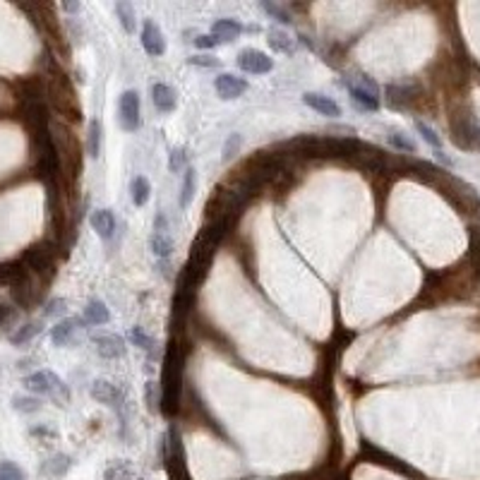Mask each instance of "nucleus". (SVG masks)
<instances>
[{
	"instance_id": "20",
	"label": "nucleus",
	"mask_w": 480,
	"mask_h": 480,
	"mask_svg": "<svg viewBox=\"0 0 480 480\" xmlns=\"http://www.w3.org/2000/svg\"><path fill=\"white\" fill-rule=\"evenodd\" d=\"M101 139H103L101 123L96 118H92L89 128H87V154H89V159H98L101 156Z\"/></svg>"
},
{
	"instance_id": "16",
	"label": "nucleus",
	"mask_w": 480,
	"mask_h": 480,
	"mask_svg": "<svg viewBox=\"0 0 480 480\" xmlns=\"http://www.w3.org/2000/svg\"><path fill=\"white\" fill-rule=\"evenodd\" d=\"M243 34V24L236 22V19L226 17V19H218V22H214L212 27V36L216 39V44H231V41H236L238 36Z\"/></svg>"
},
{
	"instance_id": "35",
	"label": "nucleus",
	"mask_w": 480,
	"mask_h": 480,
	"mask_svg": "<svg viewBox=\"0 0 480 480\" xmlns=\"http://www.w3.org/2000/svg\"><path fill=\"white\" fill-rule=\"evenodd\" d=\"M130 341L135 343V346H139V348H144V351H151V348L156 346V341L151 336H147V334H144L142 329H139V327H132V329H130Z\"/></svg>"
},
{
	"instance_id": "19",
	"label": "nucleus",
	"mask_w": 480,
	"mask_h": 480,
	"mask_svg": "<svg viewBox=\"0 0 480 480\" xmlns=\"http://www.w3.org/2000/svg\"><path fill=\"white\" fill-rule=\"evenodd\" d=\"M415 98V89L413 87H401V85H391L387 87V101L391 108H406L411 101Z\"/></svg>"
},
{
	"instance_id": "8",
	"label": "nucleus",
	"mask_w": 480,
	"mask_h": 480,
	"mask_svg": "<svg viewBox=\"0 0 480 480\" xmlns=\"http://www.w3.org/2000/svg\"><path fill=\"white\" fill-rule=\"evenodd\" d=\"M82 325H85V320L82 317H70V320H60L58 325L51 329V341L55 343V346H70V343L77 341V332L82 329Z\"/></svg>"
},
{
	"instance_id": "10",
	"label": "nucleus",
	"mask_w": 480,
	"mask_h": 480,
	"mask_svg": "<svg viewBox=\"0 0 480 480\" xmlns=\"http://www.w3.org/2000/svg\"><path fill=\"white\" fill-rule=\"evenodd\" d=\"M302 103H305L307 108H312L315 113H320V116H327V118L341 116V106H338L332 96H325V94L305 92L302 94Z\"/></svg>"
},
{
	"instance_id": "32",
	"label": "nucleus",
	"mask_w": 480,
	"mask_h": 480,
	"mask_svg": "<svg viewBox=\"0 0 480 480\" xmlns=\"http://www.w3.org/2000/svg\"><path fill=\"white\" fill-rule=\"evenodd\" d=\"M169 169H171V173H180V171L187 169V151H185V147H175L173 151H171Z\"/></svg>"
},
{
	"instance_id": "22",
	"label": "nucleus",
	"mask_w": 480,
	"mask_h": 480,
	"mask_svg": "<svg viewBox=\"0 0 480 480\" xmlns=\"http://www.w3.org/2000/svg\"><path fill=\"white\" fill-rule=\"evenodd\" d=\"M269 46L271 49L276 51V53H286V55H291L295 51V46H293V39H291L289 34H286L284 29H279V27H274V29H269Z\"/></svg>"
},
{
	"instance_id": "34",
	"label": "nucleus",
	"mask_w": 480,
	"mask_h": 480,
	"mask_svg": "<svg viewBox=\"0 0 480 480\" xmlns=\"http://www.w3.org/2000/svg\"><path fill=\"white\" fill-rule=\"evenodd\" d=\"M415 130H418V132L422 135V139H425V142L430 144V147H435L437 151H440V147H442V139H440V135H437L435 130L430 128V125L422 123V120H415Z\"/></svg>"
},
{
	"instance_id": "17",
	"label": "nucleus",
	"mask_w": 480,
	"mask_h": 480,
	"mask_svg": "<svg viewBox=\"0 0 480 480\" xmlns=\"http://www.w3.org/2000/svg\"><path fill=\"white\" fill-rule=\"evenodd\" d=\"M82 320H85L87 325H92V327L108 325V322H111V310H108V307L103 305V300L94 298V300L87 302L85 315H82Z\"/></svg>"
},
{
	"instance_id": "6",
	"label": "nucleus",
	"mask_w": 480,
	"mask_h": 480,
	"mask_svg": "<svg viewBox=\"0 0 480 480\" xmlns=\"http://www.w3.org/2000/svg\"><path fill=\"white\" fill-rule=\"evenodd\" d=\"M92 343L96 346V353L106 360H116L123 358L128 346H125V338L118 336V334H96L92 336Z\"/></svg>"
},
{
	"instance_id": "4",
	"label": "nucleus",
	"mask_w": 480,
	"mask_h": 480,
	"mask_svg": "<svg viewBox=\"0 0 480 480\" xmlns=\"http://www.w3.org/2000/svg\"><path fill=\"white\" fill-rule=\"evenodd\" d=\"M238 67L248 75H267L274 70V58L257 49H243L238 53Z\"/></svg>"
},
{
	"instance_id": "30",
	"label": "nucleus",
	"mask_w": 480,
	"mask_h": 480,
	"mask_svg": "<svg viewBox=\"0 0 480 480\" xmlns=\"http://www.w3.org/2000/svg\"><path fill=\"white\" fill-rule=\"evenodd\" d=\"M12 406L19 413H36V411H41V401L34 399V396H15Z\"/></svg>"
},
{
	"instance_id": "36",
	"label": "nucleus",
	"mask_w": 480,
	"mask_h": 480,
	"mask_svg": "<svg viewBox=\"0 0 480 480\" xmlns=\"http://www.w3.org/2000/svg\"><path fill=\"white\" fill-rule=\"evenodd\" d=\"M65 310H67V300L53 298V300H49V305H46L44 317H60V315H65Z\"/></svg>"
},
{
	"instance_id": "1",
	"label": "nucleus",
	"mask_w": 480,
	"mask_h": 480,
	"mask_svg": "<svg viewBox=\"0 0 480 480\" xmlns=\"http://www.w3.org/2000/svg\"><path fill=\"white\" fill-rule=\"evenodd\" d=\"M24 387H27L31 394H39V396H51L53 401H58V406H65L70 401V389L67 384L62 382L55 372L51 370H39V372L29 375L24 379Z\"/></svg>"
},
{
	"instance_id": "28",
	"label": "nucleus",
	"mask_w": 480,
	"mask_h": 480,
	"mask_svg": "<svg viewBox=\"0 0 480 480\" xmlns=\"http://www.w3.org/2000/svg\"><path fill=\"white\" fill-rule=\"evenodd\" d=\"M240 149H243V135H240V132H231L226 137V142H223V149H221L223 161H233L240 154Z\"/></svg>"
},
{
	"instance_id": "40",
	"label": "nucleus",
	"mask_w": 480,
	"mask_h": 480,
	"mask_svg": "<svg viewBox=\"0 0 480 480\" xmlns=\"http://www.w3.org/2000/svg\"><path fill=\"white\" fill-rule=\"evenodd\" d=\"M154 233H169V218H166L164 214H156Z\"/></svg>"
},
{
	"instance_id": "14",
	"label": "nucleus",
	"mask_w": 480,
	"mask_h": 480,
	"mask_svg": "<svg viewBox=\"0 0 480 480\" xmlns=\"http://www.w3.org/2000/svg\"><path fill=\"white\" fill-rule=\"evenodd\" d=\"M346 89L351 94L353 101H356L360 108H365V111H377L379 108L377 92L368 89V87H363L360 82H346Z\"/></svg>"
},
{
	"instance_id": "23",
	"label": "nucleus",
	"mask_w": 480,
	"mask_h": 480,
	"mask_svg": "<svg viewBox=\"0 0 480 480\" xmlns=\"http://www.w3.org/2000/svg\"><path fill=\"white\" fill-rule=\"evenodd\" d=\"M149 243H151V250H154V255L159 259H169L171 252H173V238H171L169 233H154Z\"/></svg>"
},
{
	"instance_id": "38",
	"label": "nucleus",
	"mask_w": 480,
	"mask_h": 480,
	"mask_svg": "<svg viewBox=\"0 0 480 480\" xmlns=\"http://www.w3.org/2000/svg\"><path fill=\"white\" fill-rule=\"evenodd\" d=\"M187 62H190V65H200V67H216L218 65V60L212 58V55H192Z\"/></svg>"
},
{
	"instance_id": "5",
	"label": "nucleus",
	"mask_w": 480,
	"mask_h": 480,
	"mask_svg": "<svg viewBox=\"0 0 480 480\" xmlns=\"http://www.w3.org/2000/svg\"><path fill=\"white\" fill-rule=\"evenodd\" d=\"M22 264L39 276L53 274V255H51V250L46 248V245H34V248H29L22 257Z\"/></svg>"
},
{
	"instance_id": "31",
	"label": "nucleus",
	"mask_w": 480,
	"mask_h": 480,
	"mask_svg": "<svg viewBox=\"0 0 480 480\" xmlns=\"http://www.w3.org/2000/svg\"><path fill=\"white\" fill-rule=\"evenodd\" d=\"M67 468H70V458L62 456V454H55V456L49 458V463H46V471H49L51 476H55V478L65 476Z\"/></svg>"
},
{
	"instance_id": "11",
	"label": "nucleus",
	"mask_w": 480,
	"mask_h": 480,
	"mask_svg": "<svg viewBox=\"0 0 480 480\" xmlns=\"http://www.w3.org/2000/svg\"><path fill=\"white\" fill-rule=\"evenodd\" d=\"M92 228L96 231V236L101 240H111L116 236V228H118V221H116V214L111 209H96L92 212Z\"/></svg>"
},
{
	"instance_id": "2",
	"label": "nucleus",
	"mask_w": 480,
	"mask_h": 480,
	"mask_svg": "<svg viewBox=\"0 0 480 480\" xmlns=\"http://www.w3.org/2000/svg\"><path fill=\"white\" fill-rule=\"evenodd\" d=\"M49 94H51V103H53L55 111H60L62 116L72 118V120L80 118V113H82L80 101H77V94L65 77H51Z\"/></svg>"
},
{
	"instance_id": "33",
	"label": "nucleus",
	"mask_w": 480,
	"mask_h": 480,
	"mask_svg": "<svg viewBox=\"0 0 480 480\" xmlns=\"http://www.w3.org/2000/svg\"><path fill=\"white\" fill-rule=\"evenodd\" d=\"M0 480H27V476L15 461H0Z\"/></svg>"
},
{
	"instance_id": "21",
	"label": "nucleus",
	"mask_w": 480,
	"mask_h": 480,
	"mask_svg": "<svg viewBox=\"0 0 480 480\" xmlns=\"http://www.w3.org/2000/svg\"><path fill=\"white\" fill-rule=\"evenodd\" d=\"M182 185H180V200L178 205L185 209V207H190L192 197H195V190H197V171L192 169V166H187L185 171H182Z\"/></svg>"
},
{
	"instance_id": "24",
	"label": "nucleus",
	"mask_w": 480,
	"mask_h": 480,
	"mask_svg": "<svg viewBox=\"0 0 480 480\" xmlns=\"http://www.w3.org/2000/svg\"><path fill=\"white\" fill-rule=\"evenodd\" d=\"M130 192H132V202L135 207H144L149 202V192H151V185L144 175H137L130 185Z\"/></svg>"
},
{
	"instance_id": "29",
	"label": "nucleus",
	"mask_w": 480,
	"mask_h": 480,
	"mask_svg": "<svg viewBox=\"0 0 480 480\" xmlns=\"http://www.w3.org/2000/svg\"><path fill=\"white\" fill-rule=\"evenodd\" d=\"M389 144L396 151H409V154H415V142L406 137L401 130H391V132H389Z\"/></svg>"
},
{
	"instance_id": "3",
	"label": "nucleus",
	"mask_w": 480,
	"mask_h": 480,
	"mask_svg": "<svg viewBox=\"0 0 480 480\" xmlns=\"http://www.w3.org/2000/svg\"><path fill=\"white\" fill-rule=\"evenodd\" d=\"M118 116H120V125L130 132L142 125V111H139V94L135 89H128L123 92L120 96V103H118Z\"/></svg>"
},
{
	"instance_id": "27",
	"label": "nucleus",
	"mask_w": 480,
	"mask_h": 480,
	"mask_svg": "<svg viewBox=\"0 0 480 480\" xmlns=\"http://www.w3.org/2000/svg\"><path fill=\"white\" fill-rule=\"evenodd\" d=\"M259 8H262L267 15H271V17H274L276 22H281V24H291V22H293V17H291V12L284 8V5L269 3V0H262V3H259Z\"/></svg>"
},
{
	"instance_id": "9",
	"label": "nucleus",
	"mask_w": 480,
	"mask_h": 480,
	"mask_svg": "<svg viewBox=\"0 0 480 480\" xmlns=\"http://www.w3.org/2000/svg\"><path fill=\"white\" fill-rule=\"evenodd\" d=\"M142 49L147 51L149 55H154V58L166 53V39L154 19H147L142 27Z\"/></svg>"
},
{
	"instance_id": "43",
	"label": "nucleus",
	"mask_w": 480,
	"mask_h": 480,
	"mask_svg": "<svg viewBox=\"0 0 480 480\" xmlns=\"http://www.w3.org/2000/svg\"><path fill=\"white\" fill-rule=\"evenodd\" d=\"M473 147H476V149H480V125L476 128V137H473Z\"/></svg>"
},
{
	"instance_id": "41",
	"label": "nucleus",
	"mask_w": 480,
	"mask_h": 480,
	"mask_svg": "<svg viewBox=\"0 0 480 480\" xmlns=\"http://www.w3.org/2000/svg\"><path fill=\"white\" fill-rule=\"evenodd\" d=\"M62 10H65V12H80V3H62Z\"/></svg>"
},
{
	"instance_id": "18",
	"label": "nucleus",
	"mask_w": 480,
	"mask_h": 480,
	"mask_svg": "<svg viewBox=\"0 0 480 480\" xmlns=\"http://www.w3.org/2000/svg\"><path fill=\"white\" fill-rule=\"evenodd\" d=\"M29 276V269L22 262H0V284L12 289L17 281Z\"/></svg>"
},
{
	"instance_id": "13",
	"label": "nucleus",
	"mask_w": 480,
	"mask_h": 480,
	"mask_svg": "<svg viewBox=\"0 0 480 480\" xmlns=\"http://www.w3.org/2000/svg\"><path fill=\"white\" fill-rule=\"evenodd\" d=\"M151 101H154V106L159 108L161 113H173L175 106H178V92L171 85H166V82H159V85H154V89H151Z\"/></svg>"
},
{
	"instance_id": "26",
	"label": "nucleus",
	"mask_w": 480,
	"mask_h": 480,
	"mask_svg": "<svg viewBox=\"0 0 480 480\" xmlns=\"http://www.w3.org/2000/svg\"><path fill=\"white\" fill-rule=\"evenodd\" d=\"M116 12L120 19V27H123L128 34H132L137 29V17H135V8L130 3H118L116 5Z\"/></svg>"
},
{
	"instance_id": "7",
	"label": "nucleus",
	"mask_w": 480,
	"mask_h": 480,
	"mask_svg": "<svg viewBox=\"0 0 480 480\" xmlns=\"http://www.w3.org/2000/svg\"><path fill=\"white\" fill-rule=\"evenodd\" d=\"M214 89H216V94L221 98L233 101V98L243 96V94L248 92V82H245L243 77H236L233 72H223V75H218L216 82H214Z\"/></svg>"
},
{
	"instance_id": "37",
	"label": "nucleus",
	"mask_w": 480,
	"mask_h": 480,
	"mask_svg": "<svg viewBox=\"0 0 480 480\" xmlns=\"http://www.w3.org/2000/svg\"><path fill=\"white\" fill-rule=\"evenodd\" d=\"M144 401H147V406H149L151 413H156V411H159V396H156V382H147V387H144Z\"/></svg>"
},
{
	"instance_id": "39",
	"label": "nucleus",
	"mask_w": 480,
	"mask_h": 480,
	"mask_svg": "<svg viewBox=\"0 0 480 480\" xmlns=\"http://www.w3.org/2000/svg\"><path fill=\"white\" fill-rule=\"evenodd\" d=\"M195 46H197V49H214V46H218L216 44V39H214V36L212 34H202V36H197V39H195Z\"/></svg>"
},
{
	"instance_id": "25",
	"label": "nucleus",
	"mask_w": 480,
	"mask_h": 480,
	"mask_svg": "<svg viewBox=\"0 0 480 480\" xmlns=\"http://www.w3.org/2000/svg\"><path fill=\"white\" fill-rule=\"evenodd\" d=\"M41 334V322H27L24 327H19L17 332L10 336V341L15 343V346H24V343H29L34 336H39Z\"/></svg>"
},
{
	"instance_id": "42",
	"label": "nucleus",
	"mask_w": 480,
	"mask_h": 480,
	"mask_svg": "<svg viewBox=\"0 0 480 480\" xmlns=\"http://www.w3.org/2000/svg\"><path fill=\"white\" fill-rule=\"evenodd\" d=\"M8 315H10V307L8 305H0V325L8 320Z\"/></svg>"
},
{
	"instance_id": "15",
	"label": "nucleus",
	"mask_w": 480,
	"mask_h": 480,
	"mask_svg": "<svg viewBox=\"0 0 480 480\" xmlns=\"http://www.w3.org/2000/svg\"><path fill=\"white\" fill-rule=\"evenodd\" d=\"M10 295H12L15 305H19L22 310H29L36 300V291H34V284H31V276H24L22 281H17V284L10 289Z\"/></svg>"
},
{
	"instance_id": "12",
	"label": "nucleus",
	"mask_w": 480,
	"mask_h": 480,
	"mask_svg": "<svg viewBox=\"0 0 480 480\" xmlns=\"http://www.w3.org/2000/svg\"><path fill=\"white\" fill-rule=\"evenodd\" d=\"M92 396L98 401V404L111 406V409L120 411V401H123V394H120V389L116 387V384L106 382V379H96V382L92 384Z\"/></svg>"
}]
</instances>
